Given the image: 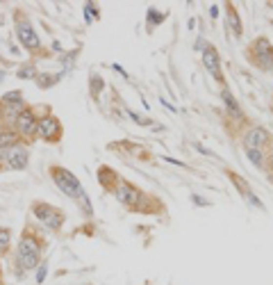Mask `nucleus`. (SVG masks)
Masks as SVG:
<instances>
[{
  "label": "nucleus",
  "mask_w": 273,
  "mask_h": 285,
  "mask_svg": "<svg viewBox=\"0 0 273 285\" xmlns=\"http://www.w3.org/2000/svg\"><path fill=\"white\" fill-rule=\"evenodd\" d=\"M116 199H119V203H123V206H137V201H139V190L132 187L130 183H119V187H116Z\"/></svg>",
  "instance_id": "6e6552de"
},
{
  "label": "nucleus",
  "mask_w": 273,
  "mask_h": 285,
  "mask_svg": "<svg viewBox=\"0 0 273 285\" xmlns=\"http://www.w3.org/2000/svg\"><path fill=\"white\" fill-rule=\"evenodd\" d=\"M34 75V67H23L19 71V78H32Z\"/></svg>",
  "instance_id": "aec40b11"
},
{
  "label": "nucleus",
  "mask_w": 273,
  "mask_h": 285,
  "mask_svg": "<svg viewBox=\"0 0 273 285\" xmlns=\"http://www.w3.org/2000/svg\"><path fill=\"white\" fill-rule=\"evenodd\" d=\"M221 98H223V103H226V107H228V112L232 114L234 119H244V114H241V107L237 105V100L232 98V94L228 92V89H223V92H221Z\"/></svg>",
  "instance_id": "ddd939ff"
},
{
  "label": "nucleus",
  "mask_w": 273,
  "mask_h": 285,
  "mask_svg": "<svg viewBox=\"0 0 273 285\" xmlns=\"http://www.w3.org/2000/svg\"><path fill=\"white\" fill-rule=\"evenodd\" d=\"M84 14H87V21H91L93 16H98V12H96V7H93L91 2H87V9H84Z\"/></svg>",
  "instance_id": "412c9836"
},
{
  "label": "nucleus",
  "mask_w": 273,
  "mask_h": 285,
  "mask_svg": "<svg viewBox=\"0 0 273 285\" xmlns=\"http://www.w3.org/2000/svg\"><path fill=\"white\" fill-rule=\"evenodd\" d=\"M9 242H12V231L9 228H0V253H5L9 249Z\"/></svg>",
  "instance_id": "f3484780"
},
{
  "label": "nucleus",
  "mask_w": 273,
  "mask_h": 285,
  "mask_svg": "<svg viewBox=\"0 0 273 285\" xmlns=\"http://www.w3.org/2000/svg\"><path fill=\"white\" fill-rule=\"evenodd\" d=\"M91 82H93L91 85V96L96 98V96H98V85L103 87V80H98V75H91Z\"/></svg>",
  "instance_id": "6ab92c4d"
},
{
  "label": "nucleus",
  "mask_w": 273,
  "mask_h": 285,
  "mask_svg": "<svg viewBox=\"0 0 273 285\" xmlns=\"http://www.w3.org/2000/svg\"><path fill=\"white\" fill-rule=\"evenodd\" d=\"M46 272H48V267H46V265H41V267H39V272H37V283H43V279H46Z\"/></svg>",
  "instance_id": "4be33fe9"
},
{
  "label": "nucleus",
  "mask_w": 273,
  "mask_h": 285,
  "mask_svg": "<svg viewBox=\"0 0 273 285\" xmlns=\"http://www.w3.org/2000/svg\"><path fill=\"white\" fill-rule=\"evenodd\" d=\"M246 155L257 169H264V155H262L260 148H246Z\"/></svg>",
  "instance_id": "dca6fc26"
},
{
  "label": "nucleus",
  "mask_w": 273,
  "mask_h": 285,
  "mask_svg": "<svg viewBox=\"0 0 273 285\" xmlns=\"http://www.w3.org/2000/svg\"><path fill=\"white\" fill-rule=\"evenodd\" d=\"M205 41H203V39H198V44H196V50H205Z\"/></svg>",
  "instance_id": "b1692460"
},
{
  "label": "nucleus",
  "mask_w": 273,
  "mask_h": 285,
  "mask_svg": "<svg viewBox=\"0 0 273 285\" xmlns=\"http://www.w3.org/2000/svg\"><path fill=\"white\" fill-rule=\"evenodd\" d=\"M16 253H23V256H41V242L34 235L25 233L23 239H21L19 249H16Z\"/></svg>",
  "instance_id": "9b49d317"
},
{
  "label": "nucleus",
  "mask_w": 273,
  "mask_h": 285,
  "mask_svg": "<svg viewBox=\"0 0 273 285\" xmlns=\"http://www.w3.org/2000/svg\"><path fill=\"white\" fill-rule=\"evenodd\" d=\"M50 173H53L55 185L60 187V190H62L64 194H66L68 199H80L82 194H84L82 185L78 183V178H75V176H73L71 171L62 169V166H50Z\"/></svg>",
  "instance_id": "f03ea898"
},
{
  "label": "nucleus",
  "mask_w": 273,
  "mask_h": 285,
  "mask_svg": "<svg viewBox=\"0 0 273 285\" xmlns=\"http://www.w3.org/2000/svg\"><path fill=\"white\" fill-rule=\"evenodd\" d=\"M226 14H228V25H230L232 34L234 37H241V21H239V14H237V9H234L232 2H228L226 5Z\"/></svg>",
  "instance_id": "f8f14e48"
},
{
  "label": "nucleus",
  "mask_w": 273,
  "mask_h": 285,
  "mask_svg": "<svg viewBox=\"0 0 273 285\" xmlns=\"http://www.w3.org/2000/svg\"><path fill=\"white\" fill-rule=\"evenodd\" d=\"M269 162H271V166H273V155H271V160H269Z\"/></svg>",
  "instance_id": "bb28decb"
},
{
  "label": "nucleus",
  "mask_w": 273,
  "mask_h": 285,
  "mask_svg": "<svg viewBox=\"0 0 273 285\" xmlns=\"http://www.w3.org/2000/svg\"><path fill=\"white\" fill-rule=\"evenodd\" d=\"M16 34H19L21 44H23L25 48H30V50H37V48L41 46L39 37L34 34V30H32V25H30V23H19V25H16Z\"/></svg>",
  "instance_id": "0eeeda50"
},
{
  "label": "nucleus",
  "mask_w": 273,
  "mask_h": 285,
  "mask_svg": "<svg viewBox=\"0 0 273 285\" xmlns=\"http://www.w3.org/2000/svg\"><path fill=\"white\" fill-rule=\"evenodd\" d=\"M203 64H205V69L212 73L219 82H223V73H221V64H219V53H216L212 46H207L205 50H203Z\"/></svg>",
  "instance_id": "423d86ee"
},
{
  "label": "nucleus",
  "mask_w": 273,
  "mask_h": 285,
  "mask_svg": "<svg viewBox=\"0 0 273 285\" xmlns=\"http://www.w3.org/2000/svg\"><path fill=\"white\" fill-rule=\"evenodd\" d=\"M248 60L253 62L257 69L262 71H271L273 69V46L271 41L260 37V39H255L248 48Z\"/></svg>",
  "instance_id": "f257e3e1"
},
{
  "label": "nucleus",
  "mask_w": 273,
  "mask_h": 285,
  "mask_svg": "<svg viewBox=\"0 0 273 285\" xmlns=\"http://www.w3.org/2000/svg\"><path fill=\"white\" fill-rule=\"evenodd\" d=\"M228 176H230V180H232V183H234V187H237V190H239V192H241V196H248V194H253V192H251V187H248V183H246V180H244V178H239L237 173L228 171Z\"/></svg>",
  "instance_id": "2eb2a0df"
},
{
  "label": "nucleus",
  "mask_w": 273,
  "mask_h": 285,
  "mask_svg": "<svg viewBox=\"0 0 273 285\" xmlns=\"http://www.w3.org/2000/svg\"><path fill=\"white\" fill-rule=\"evenodd\" d=\"M32 213L41 224H46L48 228H53V231H60L62 224H64V213H62L60 208L41 203V201H34L32 203Z\"/></svg>",
  "instance_id": "7ed1b4c3"
},
{
  "label": "nucleus",
  "mask_w": 273,
  "mask_h": 285,
  "mask_svg": "<svg viewBox=\"0 0 273 285\" xmlns=\"http://www.w3.org/2000/svg\"><path fill=\"white\" fill-rule=\"evenodd\" d=\"M16 265L19 269H34V267L39 265V256H23V253H16Z\"/></svg>",
  "instance_id": "4468645a"
},
{
  "label": "nucleus",
  "mask_w": 273,
  "mask_h": 285,
  "mask_svg": "<svg viewBox=\"0 0 273 285\" xmlns=\"http://www.w3.org/2000/svg\"><path fill=\"white\" fill-rule=\"evenodd\" d=\"M37 133L48 142H57L62 137V123L57 117H43L39 121V128H37Z\"/></svg>",
  "instance_id": "20e7f679"
},
{
  "label": "nucleus",
  "mask_w": 273,
  "mask_h": 285,
  "mask_svg": "<svg viewBox=\"0 0 273 285\" xmlns=\"http://www.w3.org/2000/svg\"><path fill=\"white\" fill-rule=\"evenodd\" d=\"M269 135L264 128H251L246 133V137H244V146L246 148H262V146L267 144Z\"/></svg>",
  "instance_id": "9d476101"
},
{
  "label": "nucleus",
  "mask_w": 273,
  "mask_h": 285,
  "mask_svg": "<svg viewBox=\"0 0 273 285\" xmlns=\"http://www.w3.org/2000/svg\"><path fill=\"white\" fill-rule=\"evenodd\" d=\"M16 142V135L9 133V130H2L0 133V148H5V146H12Z\"/></svg>",
  "instance_id": "a211bd4d"
},
{
  "label": "nucleus",
  "mask_w": 273,
  "mask_h": 285,
  "mask_svg": "<svg viewBox=\"0 0 273 285\" xmlns=\"http://www.w3.org/2000/svg\"><path fill=\"white\" fill-rule=\"evenodd\" d=\"M193 201H196V203H200V206H205V203H207V201L200 199V196H193Z\"/></svg>",
  "instance_id": "393cba45"
},
{
  "label": "nucleus",
  "mask_w": 273,
  "mask_h": 285,
  "mask_svg": "<svg viewBox=\"0 0 273 285\" xmlns=\"http://www.w3.org/2000/svg\"><path fill=\"white\" fill-rule=\"evenodd\" d=\"M5 160H7V166H9V169H25L27 166V151L21 148V146H14V148H9Z\"/></svg>",
  "instance_id": "1a4fd4ad"
},
{
  "label": "nucleus",
  "mask_w": 273,
  "mask_h": 285,
  "mask_svg": "<svg viewBox=\"0 0 273 285\" xmlns=\"http://www.w3.org/2000/svg\"><path fill=\"white\" fill-rule=\"evenodd\" d=\"M193 146H196V148H198V151H200V153H203V155H212V153L207 151L205 146H200V144H193Z\"/></svg>",
  "instance_id": "5701e85b"
},
{
  "label": "nucleus",
  "mask_w": 273,
  "mask_h": 285,
  "mask_svg": "<svg viewBox=\"0 0 273 285\" xmlns=\"http://www.w3.org/2000/svg\"><path fill=\"white\" fill-rule=\"evenodd\" d=\"M37 128H39V121H37L34 112H30V110H25V112L16 119V130H19V135H23V137L34 135L37 133Z\"/></svg>",
  "instance_id": "39448f33"
},
{
  "label": "nucleus",
  "mask_w": 273,
  "mask_h": 285,
  "mask_svg": "<svg viewBox=\"0 0 273 285\" xmlns=\"http://www.w3.org/2000/svg\"><path fill=\"white\" fill-rule=\"evenodd\" d=\"M2 78H5V73H2V71H0V80H2Z\"/></svg>",
  "instance_id": "a878e982"
}]
</instances>
